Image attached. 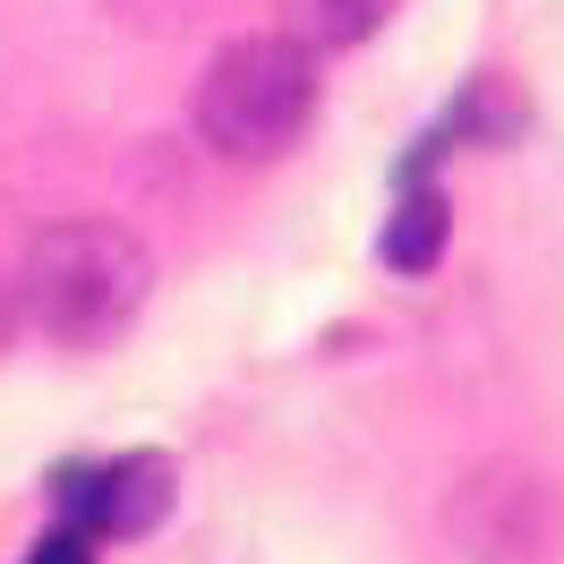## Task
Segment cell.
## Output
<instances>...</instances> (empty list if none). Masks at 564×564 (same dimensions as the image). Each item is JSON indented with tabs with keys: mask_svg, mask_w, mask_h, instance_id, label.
Here are the masks:
<instances>
[{
	"mask_svg": "<svg viewBox=\"0 0 564 564\" xmlns=\"http://www.w3.org/2000/svg\"><path fill=\"white\" fill-rule=\"evenodd\" d=\"M145 282H154V257H145L120 223H43L26 240V274H18V300H26V325L61 351H95L120 325L138 317Z\"/></svg>",
	"mask_w": 564,
	"mask_h": 564,
	"instance_id": "6da1fadb",
	"label": "cell"
},
{
	"mask_svg": "<svg viewBox=\"0 0 564 564\" xmlns=\"http://www.w3.org/2000/svg\"><path fill=\"white\" fill-rule=\"evenodd\" d=\"M317 111V52L291 35H240L223 43L197 77V138L231 163H265L308 129Z\"/></svg>",
	"mask_w": 564,
	"mask_h": 564,
	"instance_id": "7a4b0ae2",
	"label": "cell"
},
{
	"mask_svg": "<svg viewBox=\"0 0 564 564\" xmlns=\"http://www.w3.org/2000/svg\"><path fill=\"white\" fill-rule=\"evenodd\" d=\"M86 513H95V530H111V539H145V530L172 513V462L163 454L111 462L104 479H86Z\"/></svg>",
	"mask_w": 564,
	"mask_h": 564,
	"instance_id": "3957f363",
	"label": "cell"
},
{
	"mask_svg": "<svg viewBox=\"0 0 564 564\" xmlns=\"http://www.w3.org/2000/svg\"><path fill=\"white\" fill-rule=\"evenodd\" d=\"M402 0H282V35L308 43V52H351V43H368L377 26H386Z\"/></svg>",
	"mask_w": 564,
	"mask_h": 564,
	"instance_id": "277c9868",
	"label": "cell"
},
{
	"mask_svg": "<svg viewBox=\"0 0 564 564\" xmlns=\"http://www.w3.org/2000/svg\"><path fill=\"white\" fill-rule=\"evenodd\" d=\"M445 231H454V214H445V197L427 188V197H402L386 223V265L393 274H427L436 257H445Z\"/></svg>",
	"mask_w": 564,
	"mask_h": 564,
	"instance_id": "5b68a950",
	"label": "cell"
},
{
	"mask_svg": "<svg viewBox=\"0 0 564 564\" xmlns=\"http://www.w3.org/2000/svg\"><path fill=\"white\" fill-rule=\"evenodd\" d=\"M26 564H95V547H86V530H52Z\"/></svg>",
	"mask_w": 564,
	"mask_h": 564,
	"instance_id": "8992f818",
	"label": "cell"
}]
</instances>
